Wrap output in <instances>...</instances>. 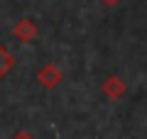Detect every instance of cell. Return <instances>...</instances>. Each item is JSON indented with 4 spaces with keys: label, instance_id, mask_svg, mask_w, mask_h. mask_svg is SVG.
<instances>
[{
    "label": "cell",
    "instance_id": "6da1fadb",
    "mask_svg": "<svg viewBox=\"0 0 147 139\" xmlns=\"http://www.w3.org/2000/svg\"><path fill=\"white\" fill-rule=\"evenodd\" d=\"M37 81H39V86L47 88V90H54V88L61 86L64 73H61V68H59L57 63H44V66L37 71Z\"/></svg>",
    "mask_w": 147,
    "mask_h": 139
},
{
    "label": "cell",
    "instance_id": "7a4b0ae2",
    "mask_svg": "<svg viewBox=\"0 0 147 139\" xmlns=\"http://www.w3.org/2000/svg\"><path fill=\"white\" fill-rule=\"evenodd\" d=\"M100 90H103V95L108 100H120L127 93V86H125V81L120 76H108L103 81V86H100Z\"/></svg>",
    "mask_w": 147,
    "mask_h": 139
},
{
    "label": "cell",
    "instance_id": "3957f363",
    "mask_svg": "<svg viewBox=\"0 0 147 139\" xmlns=\"http://www.w3.org/2000/svg\"><path fill=\"white\" fill-rule=\"evenodd\" d=\"M15 37L20 41H32L37 37V25H34V20H30V17H22L20 22L15 25Z\"/></svg>",
    "mask_w": 147,
    "mask_h": 139
},
{
    "label": "cell",
    "instance_id": "277c9868",
    "mask_svg": "<svg viewBox=\"0 0 147 139\" xmlns=\"http://www.w3.org/2000/svg\"><path fill=\"white\" fill-rule=\"evenodd\" d=\"M12 66H15V59L10 56V51H7L5 46H0V78L5 76Z\"/></svg>",
    "mask_w": 147,
    "mask_h": 139
},
{
    "label": "cell",
    "instance_id": "5b68a950",
    "mask_svg": "<svg viewBox=\"0 0 147 139\" xmlns=\"http://www.w3.org/2000/svg\"><path fill=\"white\" fill-rule=\"evenodd\" d=\"M120 0H100V5H105V7H115Z\"/></svg>",
    "mask_w": 147,
    "mask_h": 139
},
{
    "label": "cell",
    "instance_id": "8992f818",
    "mask_svg": "<svg viewBox=\"0 0 147 139\" xmlns=\"http://www.w3.org/2000/svg\"><path fill=\"white\" fill-rule=\"evenodd\" d=\"M15 139H34V137H32L30 132H17V137H15Z\"/></svg>",
    "mask_w": 147,
    "mask_h": 139
}]
</instances>
